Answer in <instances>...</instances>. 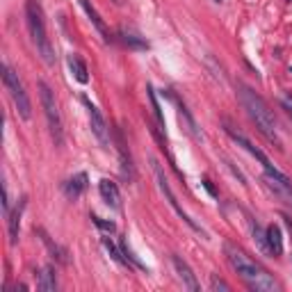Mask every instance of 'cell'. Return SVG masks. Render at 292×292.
<instances>
[{
  "label": "cell",
  "mask_w": 292,
  "mask_h": 292,
  "mask_svg": "<svg viewBox=\"0 0 292 292\" xmlns=\"http://www.w3.org/2000/svg\"><path fill=\"white\" fill-rule=\"evenodd\" d=\"M240 101H242L244 110L247 114L251 117V121L256 124V128L276 146V148H281L283 151V144H281V137H279V130H276V121H274V114L272 110L267 108V103L254 89H249L247 85H240Z\"/></svg>",
  "instance_id": "1"
},
{
  "label": "cell",
  "mask_w": 292,
  "mask_h": 292,
  "mask_svg": "<svg viewBox=\"0 0 292 292\" xmlns=\"http://www.w3.org/2000/svg\"><path fill=\"white\" fill-rule=\"evenodd\" d=\"M224 251H226V258H228V263H231V267L238 272V276L251 288V290H279V283H276L265 270H260L242 249L233 247V244H226Z\"/></svg>",
  "instance_id": "2"
},
{
  "label": "cell",
  "mask_w": 292,
  "mask_h": 292,
  "mask_svg": "<svg viewBox=\"0 0 292 292\" xmlns=\"http://www.w3.org/2000/svg\"><path fill=\"white\" fill-rule=\"evenodd\" d=\"M25 18H27V30H30V37L37 48L39 57L48 66L55 64V50L50 46L48 32H46V23H43V11L41 5L37 0H25Z\"/></svg>",
  "instance_id": "3"
},
{
  "label": "cell",
  "mask_w": 292,
  "mask_h": 292,
  "mask_svg": "<svg viewBox=\"0 0 292 292\" xmlns=\"http://www.w3.org/2000/svg\"><path fill=\"white\" fill-rule=\"evenodd\" d=\"M39 98H41V108L43 114L48 119V128L53 133L55 144H62L64 142V133H62V117H60V108H57V101H55V94L50 92V87L43 80H39Z\"/></svg>",
  "instance_id": "4"
},
{
  "label": "cell",
  "mask_w": 292,
  "mask_h": 292,
  "mask_svg": "<svg viewBox=\"0 0 292 292\" xmlns=\"http://www.w3.org/2000/svg\"><path fill=\"white\" fill-rule=\"evenodd\" d=\"M2 82H5L14 105H16V112L21 114L23 119H30V117H32V105H30V98H27L25 87H23V82L18 80L16 71L11 69V66H7V64L2 66Z\"/></svg>",
  "instance_id": "5"
},
{
  "label": "cell",
  "mask_w": 292,
  "mask_h": 292,
  "mask_svg": "<svg viewBox=\"0 0 292 292\" xmlns=\"http://www.w3.org/2000/svg\"><path fill=\"white\" fill-rule=\"evenodd\" d=\"M151 164H153V173H155V180H157V187H160V192H162L164 196H167V201H169V206L173 208V210L178 212V217L183 219L185 224H187L192 231H196V233H201L203 235V231H201V226H196L194 224V219H189L187 217V212L183 210V208L178 206V201H176V196H173V192H171V187H169V183H167V178H164V173H162V167L157 164V160H151Z\"/></svg>",
  "instance_id": "6"
},
{
  "label": "cell",
  "mask_w": 292,
  "mask_h": 292,
  "mask_svg": "<svg viewBox=\"0 0 292 292\" xmlns=\"http://www.w3.org/2000/svg\"><path fill=\"white\" fill-rule=\"evenodd\" d=\"M82 105L87 108V114H89V124H92V133L96 135V140L101 144H110V130H108V124H105L103 114L98 112L96 105L89 103V98L82 96Z\"/></svg>",
  "instance_id": "7"
},
{
  "label": "cell",
  "mask_w": 292,
  "mask_h": 292,
  "mask_svg": "<svg viewBox=\"0 0 292 292\" xmlns=\"http://www.w3.org/2000/svg\"><path fill=\"white\" fill-rule=\"evenodd\" d=\"M226 133H228V135H231L235 142H240V144H242L244 148H247V151H249L251 155L256 157V160H260V164L265 167V173H272V176H283V173L279 171V169H276V167H272V162H270V160H267V155H265V153L260 151L258 146H254V144H251V142L247 140V137H244L242 133H238V130H235V128H231V126H226Z\"/></svg>",
  "instance_id": "8"
},
{
  "label": "cell",
  "mask_w": 292,
  "mask_h": 292,
  "mask_svg": "<svg viewBox=\"0 0 292 292\" xmlns=\"http://www.w3.org/2000/svg\"><path fill=\"white\" fill-rule=\"evenodd\" d=\"M265 185L281 201H286V203H290L292 206V180L288 178L286 173H283V176H272V173H265Z\"/></svg>",
  "instance_id": "9"
},
{
  "label": "cell",
  "mask_w": 292,
  "mask_h": 292,
  "mask_svg": "<svg viewBox=\"0 0 292 292\" xmlns=\"http://www.w3.org/2000/svg\"><path fill=\"white\" fill-rule=\"evenodd\" d=\"M171 265H173L176 276H178V281L183 283V288H187V290H192V292H199V281H196L194 272L189 270V265L185 260H180L178 256H171Z\"/></svg>",
  "instance_id": "10"
},
{
  "label": "cell",
  "mask_w": 292,
  "mask_h": 292,
  "mask_svg": "<svg viewBox=\"0 0 292 292\" xmlns=\"http://www.w3.org/2000/svg\"><path fill=\"white\" fill-rule=\"evenodd\" d=\"M98 192H101V196H103V201L108 203V206L117 208V210L121 208V194H119V187H117V183L103 178L101 183H98Z\"/></svg>",
  "instance_id": "11"
},
{
  "label": "cell",
  "mask_w": 292,
  "mask_h": 292,
  "mask_svg": "<svg viewBox=\"0 0 292 292\" xmlns=\"http://www.w3.org/2000/svg\"><path fill=\"white\" fill-rule=\"evenodd\" d=\"M82 5V9L87 11V16H89V21H92V25L96 27L98 32H101V37L105 39V41H110V32H108V25H105V21L101 18V14L96 11V7L92 5V0H78Z\"/></svg>",
  "instance_id": "12"
},
{
  "label": "cell",
  "mask_w": 292,
  "mask_h": 292,
  "mask_svg": "<svg viewBox=\"0 0 292 292\" xmlns=\"http://www.w3.org/2000/svg\"><path fill=\"white\" fill-rule=\"evenodd\" d=\"M265 238H267V249H270L274 256H281V254H283V238H281V228L276 226V224L267 226Z\"/></svg>",
  "instance_id": "13"
},
{
  "label": "cell",
  "mask_w": 292,
  "mask_h": 292,
  "mask_svg": "<svg viewBox=\"0 0 292 292\" xmlns=\"http://www.w3.org/2000/svg\"><path fill=\"white\" fill-rule=\"evenodd\" d=\"M178 119H180V124H183V128L187 130V133L194 137V140H203V135L199 133V126H196L194 117L189 114V110L185 108L183 103H178Z\"/></svg>",
  "instance_id": "14"
},
{
  "label": "cell",
  "mask_w": 292,
  "mask_h": 292,
  "mask_svg": "<svg viewBox=\"0 0 292 292\" xmlns=\"http://www.w3.org/2000/svg\"><path fill=\"white\" fill-rule=\"evenodd\" d=\"M85 189H87V173H76V176L66 183L64 192H66V196H69V199H78Z\"/></svg>",
  "instance_id": "15"
},
{
  "label": "cell",
  "mask_w": 292,
  "mask_h": 292,
  "mask_svg": "<svg viewBox=\"0 0 292 292\" xmlns=\"http://www.w3.org/2000/svg\"><path fill=\"white\" fill-rule=\"evenodd\" d=\"M39 290L41 292H55L57 290V279H55L53 267H43L39 274Z\"/></svg>",
  "instance_id": "16"
},
{
  "label": "cell",
  "mask_w": 292,
  "mask_h": 292,
  "mask_svg": "<svg viewBox=\"0 0 292 292\" xmlns=\"http://www.w3.org/2000/svg\"><path fill=\"white\" fill-rule=\"evenodd\" d=\"M34 231H37L39 235H41L43 244L48 247V251H50V254H53V258H57V263H62V265H66V263H69V258H66V251H64V249H60L57 244H53V240H50L48 235H46V231H43V228H34Z\"/></svg>",
  "instance_id": "17"
},
{
  "label": "cell",
  "mask_w": 292,
  "mask_h": 292,
  "mask_svg": "<svg viewBox=\"0 0 292 292\" xmlns=\"http://www.w3.org/2000/svg\"><path fill=\"white\" fill-rule=\"evenodd\" d=\"M69 66H71L73 78H76L78 82H82V85H85V82L89 80V73H87V66H85V62L80 60V55H71V57H69Z\"/></svg>",
  "instance_id": "18"
},
{
  "label": "cell",
  "mask_w": 292,
  "mask_h": 292,
  "mask_svg": "<svg viewBox=\"0 0 292 292\" xmlns=\"http://www.w3.org/2000/svg\"><path fill=\"white\" fill-rule=\"evenodd\" d=\"M7 226H9V242L16 244V240H18V226H21V208H14V210L7 215Z\"/></svg>",
  "instance_id": "19"
},
{
  "label": "cell",
  "mask_w": 292,
  "mask_h": 292,
  "mask_svg": "<svg viewBox=\"0 0 292 292\" xmlns=\"http://www.w3.org/2000/svg\"><path fill=\"white\" fill-rule=\"evenodd\" d=\"M121 41H124L128 48H140V50L148 48V43H146L144 39L137 37V34H133V32H126V30H121Z\"/></svg>",
  "instance_id": "20"
},
{
  "label": "cell",
  "mask_w": 292,
  "mask_h": 292,
  "mask_svg": "<svg viewBox=\"0 0 292 292\" xmlns=\"http://www.w3.org/2000/svg\"><path fill=\"white\" fill-rule=\"evenodd\" d=\"M103 247H105V249H108V254L112 256V258L117 260L119 265L128 267V258H126V254H121V251L117 249V247H114V244H112V240H110V238H103Z\"/></svg>",
  "instance_id": "21"
},
{
  "label": "cell",
  "mask_w": 292,
  "mask_h": 292,
  "mask_svg": "<svg viewBox=\"0 0 292 292\" xmlns=\"http://www.w3.org/2000/svg\"><path fill=\"white\" fill-rule=\"evenodd\" d=\"M92 222L96 224L101 231L105 233V235H112L114 231H117V226H114V222H108V219H103V217H96V215H92Z\"/></svg>",
  "instance_id": "22"
},
{
  "label": "cell",
  "mask_w": 292,
  "mask_h": 292,
  "mask_svg": "<svg viewBox=\"0 0 292 292\" xmlns=\"http://www.w3.org/2000/svg\"><path fill=\"white\" fill-rule=\"evenodd\" d=\"M148 98H151V105H153V112H155L157 126H162V128H164V117H162V110H160V103H157V98H155V92H153V87H148Z\"/></svg>",
  "instance_id": "23"
},
{
  "label": "cell",
  "mask_w": 292,
  "mask_h": 292,
  "mask_svg": "<svg viewBox=\"0 0 292 292\" xmlns=\"http://www.w3.org/2000/svg\"><path fill=\"white\" fill-rule=\"evenodd\" d=\"M210 288H212V290H224V292H228V290H231V286H228L226 281H222V279H217V276H212Z\"/></svg>",
  "instance_id": "24"
},
{
  "label": "cell",
  "mask_w": 292,
  "mask_h": 292,
  "mask_svg": "<svg viewBox=\"0 0 292 292\" xmlns=\"http://www.w3.org/2000/svg\"><path fill=\"white\" fill-rule=\"evenodd\" d=\"M281 105H283V110L288 112V117H292V98L290 96H283L281 98Z\"/></svg>",
  "instance_id": "25"
},
{
  "label": "cell",
  "mask_w": 292,
  "mask_h": 292,
  "mask_svg": "<svg viewBox=\"0 0 292 292\" xmlns=\"http://www.w3.org/2000/svg\"><path fill=\"white\" fill-rule=\"evenodd\" d=\"M203 187H206V189H208V192H210V194H212V196H217L215 187H212V183H210V180H208V178H206V180H203Z\"/></svg>",
  "instance_id": "26"
},
{
  "label": "cell",
  "mask_w": 292,
  "mask_h": 292,
  "mask_svg": "<svg viewBox=\"0 0 292 292\" xmlns=\"http://www.w3.org/2000/svg\"><path fill=\"white\" fill-rule=\"evenodd\" d=\"M281 219L288 224V228H290V231H292V217H290V215H281Z\"/></svg>",
  "instance_id": "27"
},
{
  "label": "cell",
  "mask_w": 292,
  "mask_h": 292,
  "mask_svg": "<svg viewBox=\"0 0 292 292\" xmlns=\"http://www.w3.org/2000/svg\"><path fill=\"white\" fill-rule=\"evenodd\" d=\"M114 2H117V5H121V2H124V0H114Z\"/></svg>",
  "instance_id": "28"
},
{
  "label": "cell",
  "mask_w": 292,
  "mask_h": 292,
  "mask_svg": "<svg viewBox=\"0 0 292 292\" xmlns=\"http://www.w3.org/2000/svg\"><path fill=\"white\" fill-rule=\"evenodd\" d=\"M290 2H292V0H290Z\"/></svg>",
  "instance_id": "29"
}]
</instances>
